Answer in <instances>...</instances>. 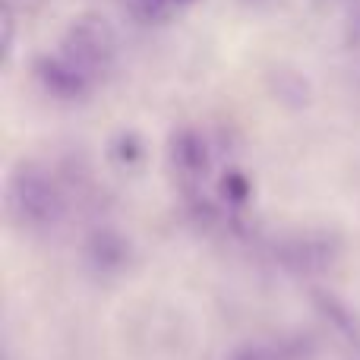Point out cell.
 <instances>
[{
	"label": "cell",
	"mask_w": 360,
	"mask_h": 360,
	"mask_svg": "<svg viewBox=\"0 0 360 360\" xmlns=\"http://www.w3.org/2000/svg\"><path fill=\"white\" fill-rule=\"evenodd\" d=\"M63 57L79 70H108L117 57V32L101 13H79L63 32Z\"/></svg>",
	"instance_id": "1"
},
{
	"label": "cell",
	"mask_w": 360,
	"mask_h": 360,
	"mask_svg": "<svg viewBox=\"0 0 360 360\" xmlns=\"http://www.w3.org/2000/svg\"><path fill=\"white\" fill-rule=\"evenodd\" d=\"M38 76H41V82L51 89V92H60V95H76L86 89V76H82V70L76 67V63H70L67 57L63 60H51V57H41V60L35 63Z\"/></svg>",
	"instance_id": "2"
},
{
	"label": "cell",
	"mask_w": 360,
	"mask_h": 360,
	"mask_svg": "<svg viewBox=\"0 0 360 360\" xmlns=\"http://www.w3.org/2000/svg\"><path fill=\"white\" fill-rule=\"evenodd\" d=\"M13 32H16L13 6H10V0H4V6H0V51H4V57L10 54V48H13Z\"/></svg>",
	"instance_id": "3"
},
{
	"label": "cell",
	"mask_w": 360,
	"mask_h": 360,
	"mask_svg": "<svg viewBox=\"0 0 360 360\" xmlns=\"http://www.w3.org/2000/svg\"><path fill=\"white\" fill-rule=\"evenodd\" d=\"M171 0H136V13L146 19V22H158V19L168 16Z\"/></svg>",
	"instance_id": "4"
},
{
	"label": "cell",
	"mask_w": 360,
	"mask_h": 360,
	"mask_svg": "<svg viewBox=\"0 0 360 360\" xmlns=\"http://www.w3.org/2000/svg\"><path fill=\"white\" fill-rule=\"evenodd\" d=\"M177 4H190V0H177Z\"/></svg>",
	"instance_id": "5"
}]
</instances>
